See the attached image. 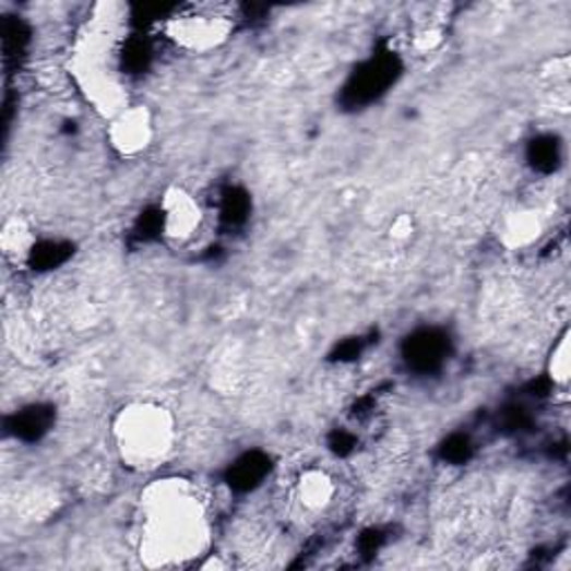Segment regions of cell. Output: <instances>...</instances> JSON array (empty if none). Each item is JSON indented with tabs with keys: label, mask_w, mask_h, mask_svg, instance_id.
Returning <instances> with one entry per match:
<instances>
[{
	"label": "cell",
	"mask_w": 571,
	"mask_h": 571,
	"mask_svg": "<svg viewBox=\"0 0 571 571\" xmlns=\"http://www.w3.org/2000/svg\"><path fill=\"white\" fill-rule=\"evenodd\" d=\"M211 540L205 502L194 485L168 478L141 498L139 556L145 567H181L203 556Z\"/></svg>",
	"instance_id": "cell-1"
},
{
	"label": "cell",
	"mask_w": 571,
	"mask_h": 571,
	"mask_svg": "<svg viewBox=\"0 0 571 571\" xmlns=\"http://www.w3.org/2000/svg\"><path fill=\"white\" fill-rule=\"evenodd\" d=\"M115 444L126 466L134 472H154L173 455L177 431L173 413L154 402H134L119 411Z\"/></svg>",
	"instance_id": "cell-2"
},
{
	"label": "cell",
	"mask_w": 571,
	"mask_h": 571,
	"mask_svg": "<svg viewBox=\"0 0 571 571\" xmlns=\"http://www.w3.org/2000/svg\"><path fill=\"white\" fill-rule=\"evenodd\" d=\"M230 21L213 14H188L168 21V36L188 51H211L230 36Z\"/></svg>",
	"instance_id": "cell-3"
},
{
	"label": "cell",
	"mask_w": 571,
	"mask_h": 571,
	"mask_svg": "<svg viewBox=\"0 0 571 571\" xmlns=\"http://www.w3.org/2000/svg\"><path fill=\"white\" fill-rule=\"evenodd\" d=\"M162 226L164 235L175 243L190 241L203 226V211L199 201L179 186H173L166 190L162 201Z\"/></svg>",
	"instance_id": "cell-4"
},
{
	"label": "cell",
	"mask_w": 571,
	"mask_h": 571,
	"mask_svg": "<svg viewBox=\"0 0 571 571\" xmlns=\"http://www.w3.org/2000/svg\"><path fill=\"white\" fill-rule=\"evenodd\" d=\"M110 143L121 157H136L152 141V117L143 106H128L110 119Z\"/></svg>",
	"instance_id": "cell-5"
},
{
	"label": "cell",
	"mask_w": 571,
	"mask_h": 571,
	"mask_svg": "<svg viewBox=\"0 0 571 571\" xmlns=\"http://www.w3.org/2000/svg\"><path fill=\"white\" fill-rule=\"evenodd\" d=\"M0 246H3L5 257L12 259V262H25L36 246L34 230L23 217H12L5 222L3 233H0Z\"/></svg>",
	"instance_id": "cell-6"
},
{
	"label": "cell",
	"mask_w": 571,
	"mask_h": 571,
	"mask_svg": "<svg viewBox=\"0 0 571 571\" xmlns=\"http://www.w3.org/2000/svg\"><path fill=\"white\" fill-rule=\"evenodd\" d=\"M299 500L308 511H322L335 496V485L324 472H306L297 487Z\"/></svg>",
	"instance_id": "cell-7"
},
{
	"label": "cell",
	"mask_w": 571,
	"mask_h": 571,
	"mask_svg": "<svg viewBox=\"0 0 571 571\" xmlns=\"http://www.w3.org/2000/svg\"><path fill=\"white\" fill-rule=\"evenodd\" d=\"M540 235V222L534 213H515L507 219L502 239L511 248H523Z\"/></svg>",
	"instance_id": "cell-8"
},
{
	"label": "cell",
	"mask_w": 571,
	"mask_h": 571,
	"mask_svg": "<svg viewBox=\"0 0 571 571\" xmlns=\"http://www.w3.org/2000/svg\"><path fill=\"white\" fill-rule=\"evenodd\" d=\"M549 373L556 384H567L571 373V361H569V333H562L558 344L554 346V353L549 357Z\"/></svg>",
	"instance_id": "cell-9"
},
{
	"label": "cell",
	"mask_w": 571,
	"mask_h": 571,
	"mask_svg": "<svg viewBox=\"0 0 571 571\" xmlns=\"http://www.w3.org/2000/svg\"><path fill=\"white\" fill-rule=\"evenodd\" d=\"M411 233H413V222H411V217H406V215L397 217V219L393 222V226H391L393 239H408Z\"/></svg>",
	"instance_id": "cell-10"
}]
</instances>
